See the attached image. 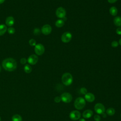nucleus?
Here are the masks:
<instances>
[{"label": "nucleus", "mask_w": 121, "mask_h": 121, "mask_svg": "<svg viewBox=\"0 0 121 121\" xmlns=\"http://www.w3.org/2000/svg\"><path fill=\"white\" fill-rule=\"evenodd\" d=\"M0 120H1V119H0Z\"/></svg>", "instance_id": "nucleus-36"}, {"label": "nucleus", "mask_w": 121, "mask_h": 121, "mask_svg": "<svg viewBox=\"0 0 121 121\" xmlns=\"http://www.w3.org/2000/svg\"><path fill=\"white\" fill-rule=\"evenodd\" d=\"M60 97L61 101L65 103H69L72 100V96L71 95L67 92L63 93L61 95Z\"/></svg>", "instance_id": "nucleus-4"}, {"label": "nucleus", "mask_w": 121, "mask_h": 121, "mask_svg": "<svg viewBox=\"0 0 121 121\" xmlns=\"http://www.w3.org/2000/svg\"><path fill=\"white\" fill-rule=\"evenodd\" d=\"M93 114V111L90 109H87L83 113L82 116L85 119H88L91 118Z\"/></svg>", "instance_id": "nucleus-13"}, {"label": "nucleus", "mask_w": 121, "mask_h": 121, "mask_svg": "<svg viewBox=\"0 0 121 121\" xmlns=\"http://www.w3.org/2000/svg\"><path fill=\"white\" fill-rule=\"evenodd\" d=\"M106 112L107 114H108L110 116H112L114 114V113L115 112V110L113 108H109L107 109Z\"/></svg>", "instance_id": "nucleus-20"}, {"label": "nucleus", "mask_w": 121, "mask_h": 121, "mask_svg": "<svg viewBox=\"0 0 121 121\" xmlns=\"http://www.w3.org/2000/svg\"><path fill=\"white\" fill-rule=\"evenodd\" d=\"M5 0H0V4L3 3L5 1Z\"/></svg>", "instance_id": "nucleus-33"}, {"label": "nucleus", "mask_w": 121, "mask_h": 121, "mask_svg": "<svg viewBox=\"0 0 121 121\" xmlns=\"http://www.w3.org/2000/svg\"><path fill=\"white\" fill-rule=\"evenodd\" d=\"M94 118L95 121H100V120H101L100 116L98 114H95L94 116Z\"/></svg>", "instance_id": "nucleus-26"}, {"label": "nucleus", "mask_w": 121, "mask_h": 121, "mask_svg": "<svg viewBox=\"0 0 121 121\" xmlns=\"http://www.w3.org/2000/svg\"><path fill=\"white\" fill-rule=\"evenodd\" d=\"M38 60V57L35 54H32L27 59V62L31 65L35 64Z\"/></svg>", "instance_id": "nucleus-11"}, {"label": "nucleus", "mask_w": 121, "mask_h": 121, "mask_svg": "<svg viewBox=\"0 0 121 121\" xmlns=\"http://www.w3.org/2000/svg\"><path fill=\"white\" fill-rule=\"evenodd\" d=\"M119 45V43L116 41H114L113 42H112L111 43V45L112 47H114V48H115V47H117Z\"/></svg>", "instance_id": "nucleus-25"}, {"label": "nucleus", "mask_w": 121, "mask_h": 121, "mask_svg": "<svg viewBox=\"0 0 121 121\" xmlns=\"http://www.w3.org/2000/svg\"><path fill=\"white\" fill-rule=\"evenodd\" d=\"M116 32L117 34L119 35H121V27H119L116 29Z\"/></svg>", "instance_id": "nucleus-30"}, {"label": "nucleus", "mask_w": 121, "mask_h": 121, "mask_svg": "<svg viewBox=\"0 0 121 121\" xmlns=\"http://www.w3.org/2000/svg\"><path fill=\"white\" fill-rule=\"evenodd\" d=\"M7 26L4 24L0 25V36L3 35L7 31Z\"/></svg>", "instance_id": "nucleus-16"}, {"label": "nucleus", "mask_w": 121, "mask_h": 121, "mask_svg": "<svg viewBox=\"0 0 121 121\" xmlns=\"http://www.w3.org/2000/svg\"><path fill=\"white\" fill-rule=\"evenodd\" d=\"M27 61V60L25 58H22L20 60V63L22 64H25L26 63Z\"/></svg>", "instance_id": "nucleus-29"}, {"label": "nucleus", "mask_w": 121, "mask_h": 121, "mask_svg": "<svg viewBox=\"0 0 121 121\" xmlns=\"http://www.w3.org/2000/svg\"><path fill=\"white\" fill-rule=\"evenodd\" d=\"M72 38V35L69 32L64 33L61 37V41L64 43H67L70 42Z\"/></svg>", "instance_id": "nucleus-7"}, {"label": "nucleus", "mask_w": 121, "mask_h": 121, "mask_svg": "<svg viewBox=\"0 0 121 121\" xmlns=\"http://www.w3.org/2000/svg\"><path fill=\"white\" fill-rule=\"evenodd\" d=\"M54 101H55L56 103H60V102L61 101V98H60V96H56V97H55L54 98Z\"/></svg>", "instance_id": "nucleus-27"}, {"label": "nucleus", "mask_w": 121, "mask_h": 121, "mask_svg": "<svg viewBox=\"0 0 121 121\" xmlns=\"http://www.w3.org/2000/svg\"><path fill=\"white\" fill-rule=\"evenodd\" d=\"M40 30L37 28H35L34 30V34L35 35H38L40 34Z\"/></svg>", "instance_id": "nucleus-28"}, {"label": "nucleus", "mask_w": 121, "mask_h": 121, "mask_svg": "<svg viewBox=\"0 0 121 121\" xmlns=\"http://www.w3.org/2000/svg\"><path fill=\"white\" fill-rule=\"evenodd\" d=\"M44 47L41 43H38L35 46V52L37 55H42L44 53Z\"/></svg>", "instance_id": "nucleus-6"}, {"label": "nucleus", "mask_w": 121, "mask_h": 121, "mask_svg": "<svg viewBox=\"0 0 121 121\" xmlns=\"http://www.w3.org/2000/svg\"><path fill=\"white\" fill-rule=\"evenodd\" d=\"M79 121H86V120H85V119H84V118H81V119H79Z\"/></svg>", "instance_id": "nucleus-32"}, {"label": "nucleus", "mask_w": 121, "mask_h": 121, "mask_svg": "<svg viewBox=\"0 0 121 121\" xmlns=\"http://www.w3.org/2000/svg\"><path fill=\"white\" fill-rule=\"evenodd\" d=\"M15 23V19L12 16L8 17L6 19V24L9 26H11Z\"/></svg>", "instance_id": "nucleus-14"}, {"label": "nucleus", "mask_w": 121, "mask_h": 121, "mask_svg": "<svg viewBox=\"0 0 121 121\" xmlns=\"http://www.w3.org/2000/svg\"></svg>", "instance_id": "nucleus-37"}, {"label": "nucleus", "mask_w": 121, "mask_h": 121, "mask_svg": "<svg viewBox=\"0 0 121 121\" xmlns=\"http://www.w3.org/2000/svg\"><path fill=\"white\" fill-rule=\"evenodd\" d=\"M2 67L7 71H13L17 67L16 61L12 58H8L4 60L2 62Z\"/></svg>", "instance_id": "nucleus-1"}, {"label": "nucleus", "mask_w": 121, "mask_h": 121, "mask_svg": "<svg viewBox=\"0 0 121 121\" xmlns=\"http://www.w3.org/2000/svg\"><path fill=\"white\" fill-rule=\"evenodd\" d=\"M29 43L31 46H34L36 45V41L34 39H31L29 41Z\"/></svg>", "instance_id": "nucleus-22"}, {"label": "nucleus", "mask_w": 121, "mask_h": 121, "mask_svg": "<svg viewBox=\"0 0 121 121\" xmlns=\"http://www.w3.org/2000/svg\"><path fill=\"white\" fill-rule=\"evenodd\" d=\"M108 0L109 3L112 4V3H114L116 2L117 0Z\"/></svg>", "instance_id": "nucleus-31"}, {"label": "nucleus", "mask_w": 121, "mask_h": 121, "mask_svg": "<svg viewBox=\"0 0 121 121\" xmlns=\"http://www.w3.org/2000/svg\"><path fill=\"white\" fill-rule=\"evenodd\" d=\"M80 92L83 95H86L87 93V89L85 87H82L80 89Z\"/></svg>", "instance_id": "nucleus-24"}, {"label": "nucleus", "mask_w": 121, "mask_h": 121, "mask_svg": "<svg viewBox=\"0 0 121 121\" xmlns=\"http://www.w3.org/2000/svg\"><path fill=\"white\" fill-rule=\"evenodd\" d=\"M119 43L120 45H121V38L119 40Z\"/></svg>", "instance_id": "nucleus-34"}, {"label": "nucleus", "mask_w": 121, "mask_h": 121, "mask_svg": "<svg viewBox=\"0 0 121 121\" xmlns=\"http://www.w3.org/2000/svg\"><path fill=\"white\" fill-rule=\"evenodd\" d=\"M113 22L115 26H121V17H116L113 19Z\"/></svg>", "instance_id": "nucleus-15"}, {"label": "nucleus", "mask_w": 121, "mask_h": 121, "mask_svg": "<svg viewBox=\"0 0 121 121\" xmlns=\"http://www.w3.org/2000/svg\"><path fill=\"white\" fill-rule=\"evenodd\" d=\"M24 71L26 73H30L32 71V68L29 64H26L24 68Z\"/></svg>", "instance_id": "nucleus-21"}, {"label": "nucleus", "mask_w": 121, "mask_h": 121, "mask_svg": "<svg viewBox=\"0 0 121 121\" xmlns=\"http://www.w3.org/2000/svg\"><path fill=\"white\" fill-rule=\"evenodd\" d=\"M61 81L65 86H69L73 82L72 76L68 72L64 73L61 77Z\"/></svg>", "instance_id": "nucleus-2"}, {"label": "nucleus", "mask_w": 121, "mask_h": 121, "mask_svg": "<svg viewBox=\"0 0 121 121\" xmlns=\"http://www.w3.org/2000/svg\"><path fill=\"white\" fill-rule=\"evenodd\" d=\"M74 105L76 109L81 110L86 105L85 99L83 97H79L75 100Z\"/></svg>", "instance_id": "nucleus-3"}, {"label": "nucleus", "mask_w": 121, "mask_h": 121, "mask_svg": "<svg viewBox=\"0 0 121 121\" xmlns=\"http://www.w3.org/2000/svg\"><path fill=\"white\" fill-rule=\"evenodd\" d=\"M85 100L90 103L93 102L95 99V96L94 95L91 93H87L85 95Z\"/></svg>", "instance_id": "nucleus-12"}, {"label": "nucleus", "mask_w": 121, "mask_h": 121, "mask_svg": "<svg viewBox=\"0 0 121 121\" xmlns=\"http://www.w3.org/2000/svg\"><path fill=\"white\" fill-rule=\"evenodd\" d=\"M52 30V27L50 25L48 24H46L43 26L41 29L42 33L45 35H49Z\"/></svg>", "instance_id": "nucleus-10"}, {"label": "nucleus", "mask_w": 121, "mask_h": 121, "mask_svg": "<svg viewBox=\"0 0 121 121\" xmlns=\"http://www.w3.org/2000/svg\"><path fill=\"white\" fill-rule=\"evenodd\" d=\"M109 12L111 15H112L113 16H115L117 14L118 10L115 7L113 6L110 8L109 9Z\"/></svg>", "instance_id": "nucleus-17"}, {"label": "nucleus", "mask_w": 121, "mask_h": 121, "mask_svg": "<svg viewBox=\"0 0 121 121\" xmlns=\"http://www.w3.org/2000/svg\"><path fill=\"white\" fill-rule=\"evenodd\" d=\"M66 12L65 9L62 7L58 8L56 10V15L60 18H63L66 16Z\"/></svg>", "instance_id": "nucleus-9"}, {"label": "nucleus", "mask_w": 121, "mask_h": 121, "mask_svg": "<svg viewBox=\"0 0 121 121\" xmlns=\"http://www.w3.org/2000/svg\"><path fill=\"white\" fill-rule=\"evenodd\" d=\"M12 121H22V119L21 116L17 114H16L14 115L12 117Z\"/></svg>", "instance_id": "nucleus-19"}, {"label": "nucleus", "mask_w": 121, "mask_h": 121, "mask_svg": "<svg viewBox=\"0 0 121 121\" xmlns=\"http://www.w3.org/2000/svg\"><path fill=\"white\" fill-rule=\"evenodd\" d=\"M1 71V67H0V72Z\"/></svg>", "instance_id": "nucleus-35"}, {"label": "nucleus", "mask_w": 121, "mask_h": 121, "mask_svg": "<svg viewBox=\"0 0 121 121\" xmlns=\"http://www.w3.org/2000/svg\"><path fill=\"white\" fill-rule=\"evenodd\" d=\"M69 118L73 121H77L81 117V113L80 112L74 110L71 111L69 115Z\"/></svg>", "instance_id": "nucleus-8"}, {"label": "nucleus", "mask_w": 121, "mask_h": 121, "mask_svg": "<svg viewBox=\"0 0 121 121\" xmlns=\"http://www.w3.org/2000/svg\"><path fill=\"white\" fill-rule=\"evenodd\" d=\"M95 112L98 114H102L104 113L105 108L104 106L101 103H97L95 104L94 107Z\"/></svg>", "instance_id": "nucleus-5"}, {"label": "nucleus", "mask_w": 121, "mask_h": 121, "mask_svg": "<svg viewBox=\"0 0 121 121\" xmlns=\"http://www.w3.org/2000/svg\"><path fill=\"white\" fill-rule=\"evenodd\" d=\"M64 25V21L62 19H58L55 22V26L57 27H61Z\"/></svg>", "instance_id": "nucleus-18"}, {"label": "nucleus", "mask_w": 121, "mask_h": 121, "mask_svg": "<svg viewBox=\"0 0 121 121\" xmlns=\"http://www.w3.org/2000/svg\"><path fill=\"white\" fill-rule=\"evenodd\" d=\"M8 32L9 34H13L15 32V29L12 27H10L8 29Z\"/></svg>", "instance_id": "nucleus-23"}]
</instances>
